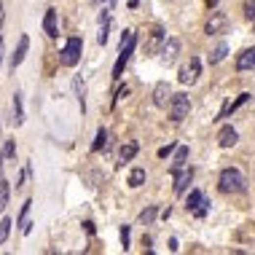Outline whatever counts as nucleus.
Segmentation results:
<instances>
[{"instance_id": "1", "label": "nucleus", "mask_w": 255, "mask_h": 255, "mask_svg": "<svg viewBox=\"0 0 255 255\" xmlns=\"http://www.w3.org/2000/svg\"><path fill=\"white\" fill-rule=\"evenodd\" d=\"M134 46H137V32L124 30L121 32V46H118V59H116V65H113V81H118V78L124 76V67L129 65V56H132Z\"/></svg>"}, {"instance_id": "2", "label": "nucleus", "mask_w": 255, "mask_h": 255, "mask_svg": "<svg viewBox=\"0 0 255 255\" xmlns=\"http://www.w3.org/2000/svg\"><path fill=\"white\" fill-rule=\"evenodd\" d=\"M218 188L223 194H239V191H245V175L236 167H226L218 178Z\"/></svg>"}, {"instance_id": "3", "label": "nucleus", "mask_w": 255, "mask_h": 255, "mask_svg": "<svg viewBox=\"0 0 255 255\" xmlns=\"http://www.w3.org/2000/svg\"><path fill=\"white\" fill-rule=\"evenodd\" d=\"M81 51H83V41H81V38H67V43L62 46L59 54H56V56H59V65L76 67L78 62H81Z\"/></svg>"}, {"instance_id": "4", "label": "nucleus", "mask_w": 255, "mask_h": 255, "mask_svg": "<svg viewBox=\"0 0 255 255\" xmlns=\"http://www.w3.org/2000/svg\"><path fill=\"white\" fill-rule=\"evenodd\" d=\"M191 113V97L185 92L180 94H172V102H169V118L172 121H183V118H188Z\"/></svg>"}, {"instance_id": "5", "label": "nucleus", "mask_w": 255, "mask_h": 255, "mask_svg": "<svg viewBox=\"0 0 255 255\" xmlns=\"http://www.w3.org/2000/svg\"><path fill=\"white\" fill-rule=\"evenodd\" d=\"M229 30V16L223 14V11H215L212 16H209V22L204 25V32L207 35H220V32Z\"/></svg>"}, {"instance_id": "6", "label": "nucleus", "mask_w": 255, "mask_h": 255, "mask_svg": "<svg viewBox=\"0 0 255 255\" xmlns=\"http://www.w3.org/2000/svg\"><path fill=\"white\" fill-rule=\"evenodd\" d=\"M199 73H202V62L196 59V56H191L188 65L180 67V76H178V78H180V83H188V86H191V83H196Z\"/></svg>"}, {"instance_id": "7", "label": "nucleus", "mask_w": 255, "mask_h": 255, "mask_svg": "<svg viewBox=\"0 0 255 255\" xmlns=\"http://www.w3.org/2000/svg\"><path fill=\"white\" fill-rule=\"evenodd\" d=\"M169 102H172V89H169L167 81H158L156 86H153V105H156V107H167Z\"/></svg>"}, {"instance_id": "8", "label": "nucleus", "mask_w": 255, "mask_h": 255, "mask_svg": "<svg viewBox=\"0 0 255 255\" xmlns=\"http://www.w3.org/2000/svg\"><path fill=\"white\" fill-rule=\"evenodd\" d=\"M158 54H161L164 65H172V62L178 59V54H180V41L178 38H167V41L161 43V51H158Z\"/></svg>"}, {"instance_id": "9", "label": "nucleus", "mask_w": 255, "mask_h": 255, "mask_svg": "<svg viewBox=\"0 0 255 255\" xmlns=\"http://www.w3.org/2000/svg\"><path fill=\"white\" fill-rule=\"evenodd\" d=\"M191 178H194V169H191V167L178 169V172H175V194H178V196L185 194V188H188Z\"/></svg>"}, {"instance_id": "10", "label": "nucleus", "mask_w": 255, "mask_h": 255, "mask_svg": "<svg viewBox=\"0 0 255 255\" xmlns=\"http://www.w3.org/2000/svg\"><path fill=\"white\" fill-rule=\"evenodd\" d=\"M27 51H30V35H22L19 38V46H16V51L11 54V67H14V70L22 65V62H25Z\"/></svg>"}, {"instance_id": "11", "label": "nucleus", "mask_w": 255, "mask_h": 255, "mask_svg": "<svg viewBox=\"0 0 255 255\" xmlns=\"http://www.w3.org/2000/svg\"><path fill=\"white\" fill-rule=\"evenodd\" d=\"M236 140H239V134H236L234 127H223L218 132V145H220V148H234Z\"/></svg>"}, {"instance_id": "12", "label": "nucleus", "mask_w": 255, "mask_h": 255, "mask_svg": "<svg viewBox=\"0 0 255 255\" xmlns=\"http://www.w3.org/2000/svg\"><path fill=\"white\" fill-rule=\"evenodd\" d=\"M255 67V46L253 49H245L239 56H236V70L245 73V70H253Z\"/></svg>"}, {"instance_id": "13", "label": "nucleus", "mask_w": 255, "mask_h": 255, "mask_svg": "<svg viewBox=\"0 0 255 255\" xmlns=\"http://www.w3.org/2000/svg\"><path fill=\"white\" fill-rule=\"evenodd\" d=\"M43 30H46L49 38L59 35V27H56V8H46V16H43Z\"/></svg>"}, {"instance_id": "14", "label": "nucleus", "mask_w": 255, "mask_h": 255, "mask_svg": "<svg viewBox=\"0 0 255 255\" xmlns=\"http://www.w3.org/2000/svg\"><path fill=\"white\" fill-rule=\"evenodd\" d=\"M73 92H76V100L81 105V113H86V83H83L81 76L73 78Z\"/></svg>"}, {"instance_id": "15", "label": "nucleus", "mask_w": 255, "mask_h": 255, "mask_svg": "<svg viewBox=\"0 0 255 255\" xmlns=\"http://www.w3.org/2000/svg\"><path fill=\"white\" fill-rule=\"evenodd\" d=\"M137 151H140V145L134 143V140H129V143H124L121 148H118V161H121V164L132 161V158L137 156Z\"/></svg>"}, {"instance_id": "16", "label": "nucleus", "mask_w": 255, "mask_h": 255, "mask_svg": "<svg viewBox=\"0 0 255 255\" xmlns=\"http://www.w3.org/2000/svg\"><path fill=\"white\" fill-rule=\"evenodd\" d=\"M185 161H188V145H180L178 153H175V158H172V175L178 172V169H183Z\"/></svg>"}, {"instance_id": "17", "label": "nucleus", "mask_w": 255, "mask_h": 255, "mask_svg": "<svg viewBox=\"0 0 255 255\" xmlns=\"http://www.w3.org/2000/svg\"><path fill=\"white\" fill-rule=\"evenodd\" d=\"M145 178H148V175H145V169L143 167H134L132 172H129V180H127L129 188H140V185L145 183Z\"/></svg>"}, {"instance_id": "18", "label": "nucleus", "mask_w": 255, "mask_h": 255, "mask_svg": "<svg viewBox=\"0 0 255 255\" xmlns=\"http://www.w3.org/2000/svg\"><path fill=\"white\" fill-rule=\"evenodd\" d=\"M25 124V107H22V92L14 94V127Z\"/></svg>"}, {"instance_id": "19", "label": "nucleus", "mask_w": 255, "mask_h": 255, "mask_svg": "<svg viewBox=\"0 0 255 255\" xmlns=\"http://www.w3.org/2000/svg\"><path fill=\"white\" fill-rule=\"evenodd\" d=\"M202 202H204V194H202L199 188H194V191L188 194V199H185V209H188V212H196Z\"/></svg>"}, {"instance_id": "20", "label": "nucleus", "mask_w": 255, "mask_h": 255, "mask_svg": "<svg viewBox=\"0 0 255 255\" xmlns=\"http://www.w3.org/2000/svg\"><path fill=\"white\" fill-rule=\"evenodd\" d=\"M226 54H229V43H218V46L209 51V65H218V62H223Z\"/></svg>"}, {"instance_id": "21", "label": "nucleus", "mask_w": 255, "mask_h": 255, "mask_svg": "<svg viewBox=\"0 0 255 255\" xmlns=\"http://www.w3.org/2000/svg\"><path fill=\"white\" fill-rule=\"evenodd\" d=\"M167 41V32L161 30V27H153V32H151V43H148V51H156L158 49V43H164Z\"/></svg>"}, {"instance_id": "22", "label": "nucleus", "mask_w": 255, "mask_h": 255, "mask_svg": "<svg viewBox=\"0 0 255 255\" xmlns=\"http://www.w3.org/2000/svg\"><path fill=\"white\" fill-rule=\"evenodd\" d=\"M247 100H250V94H247V92H245V94H239V97H236L234 102H229V105L223 107V116H220V118H226V116H229V113H234L236 107H242V105H245Z\"/></svg>"}, {"instance_id": "23", "label": "nucleus", "mask_w": 255, "mask_h": 255, "mask_svg": "<svg viewBox=\"0 0 255 255\" xmlns=\"http://www.w3.org/2000/svg\"><path fill=\"white\" fill-rule=\"evenodd\" d=\"M156 215H158V207H156V204H151V207H145L143 212H140V223H143V226H151L153 220H156Z\"/></svg>"}, {"instance_id": "24", "label": "nucleus", "mask_w": 255, "mask_h": 255, "mask_svg": "<svg viewBox=\"0 0 255 255\" xmlns=\"http://www.w3.org/2000/svg\"><path fill=\"white\" fill-rule=\"evenodd\" d=\"M8 196H11V188H8V180L0 178V212L5 209V204H8Z\"/></svg>"}, {"instance_id": "25", "label": "nucleus", "mask_w": 255, "mask_h": 255, "mask_svg": "<svg viewBox=\"0 0 255 255\" xmlns=\"http://www.w3.org/2000/svg\"><path fill=\"white\" fill-rule=\"evenodd\" d=\"M105 145H107V132L100 127L97 129V137H94V143H92V151H102Z\"/></svg>"}, {"instance_id": "26", "label": "nucleus", "mask_w": 255, "mask_h": 255, "mask_svg": "<svg viewBox=\"0 0 255 255\" xmlns=\"http://www.w3.org/2000/svg\"><path fill=\"white\" fill-rule=\"evenodd\" d=\"M30 207H32V202L27 199L25 204H22V212H19V220H16V226H22V231L27 229V215H30Z\"/></svg>"}, {"instance_id": "27", "label": "nucleus", "mask_w": 255, "mask_h": 255, "mask_svg": "<svg viewBox=\"0 0 255 255\" xmlns=\"http://www.w3.org/2000/svg\"><path fill=\"white\" fill-rule=\"evenodd\" d=\"M11 226H14V223H11V218H3V220H0V245H3L5 239H8Z\"/></svg>"}, {"instance_id": "28", "label": "nucleus", "mask_w": 255, "mask_h": 255, "mask_svg": "<svg viewBox=\"0 0 255 255\" xmlns=\"http://www.w3.org/2000/svg\"><path fill=\"white\" fill-rule=\"evenodd\" d=\"M107 32H110V22L100 25V32H97V43H100V46H105V43H107Z\"/></svg>"}, {"instance_id": "29", "label": "nucleus", "mask_w": 255, "mask_h": 255, "mask_svg": "<svg viewBox=\"0 0 255 255\" xmlns=\"http://www.w3.org/2000/svg\"><path fill=\"white\" fill-rule=\"evenodd\" d=\"M245 19L255 22V0H247L245 3Z\"/></svg>"}, {"instance_id": "30", "label": "nucleus", "mask_w": 255, "mask_h": 255, "mask_svg": "<svg viewBox=\"0 0 255 255\" xmlns=\"http://www.w3.org/2000/svg\"><path fill=\"white\" fill-rule=\"evenodd\" d=\"M3 153H5V158H14V156H16V145H14V140H5Z\"/></svg>"}, {"instance_id": "31", "label": "nucleus", "mask_w": 255, "mask_h": 255, "mask_svg": "<svg viewBox=\"0 0 255 255\" xmlns=\"http://www.w3.org/2000/svg\"><path fill=\"white\" fill-rule=\"evenodd\" d=\"M207 212H209V202H207V199H204V202L199 204V209H196V212H194V215H196V218H207Z\"/></svg>"}, {"instance_id": "32", "label": "nucleus", "mask_w": 255, "mask_h": 255, "mask_svg": "<svg viewBox=\"0 0 255 255\" xmlns=\"http://www.w3.org/2000/svg\"><path fill=\"white\" fill-rule=\"evenodd\" d=\"M121 245L124 250H129V226H121Z\"/></svg>"}, {"instance_id": "33", "label": "nucleus", "mask_w": 255, "mask_h": 255, "mask_svg": "<svg viewBox=\"0 0 255 255\" xmlns=\"http://www.w3.org/2000/svg\"><path fill=\"white\" fill-rule=\"evenodd\" d=\"M175 148H178V143H169L167 148H161V151H158V158H167V156H169V153H172Z\"/></svg>"}, {"instance_id": "34", "label": "nucleus", "mask_w": 255, "mask_h": 255, "mask_svg": "<svg viewBox=\"0 0 255 255\" xmlns=\"http://www.w3.org/2000/svg\"><path fill=\"white\" fill-rule=\"evenodd\" d=\"M83 231H86V234H94V223H92V220H86V223H83Z\"/></svg>"}, {"instance_id": "35", "label": "nucleus", "mask_w": 255, "mask_h": 255, "mask_svg": "<svg viewBox=\"0 0 255 255\" xmlns=\"http://www.w3.org/2000/svg\"><path fill=\"white\" fill-rule=\"evenodd\" d=\"M169 250H172V253L180 250V247H178V239H169Z\"/></svg>"}, {"instance_id": "36", "label": "nucleus", "mask_w": 255, "mask_h": 255, "mask_svg": "<svg viewBox=\"0 0 255 255\" xmlns=\"http://www.w3.org/2000/svg\"><path fill=\"white\" fill-rule=\"evenodd\" d=\"M204 3H207L209 8H215V5H218V0H204Z\"/></svg>"}, {"instance_id": "37", "label": "nucleus", "mask_w": 255, "mask_h": 255, "mask_svg": "<svg viewBox=\"0 0 255 255\" xmlns=\"http://www.w3.org/2000/svg\"><path fill=\"white\" fill-rule=\"evenodd\" d=\"M94 3H97V5H105V3L110 5V0H94Z\"/></svg>"}, {"instance_id": "38", "label": "nucleus", "mask_w": 255, "mask_h": 255, "mask_svg": "<svg viewBox=\"0 0 255 255\" xmlns=\"http://www.w3.org/2000/svg\"><path fill=\"white\" fill-rule=\"evenodd\" d=\"M0 62H3V41H0Z\"/></svg>"}]
</instances>
